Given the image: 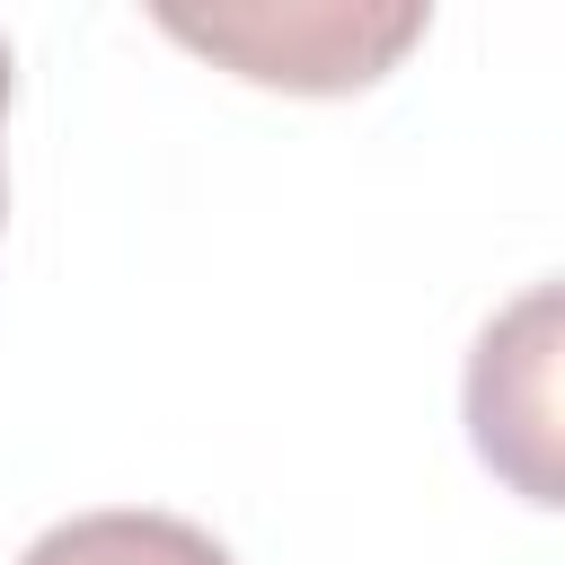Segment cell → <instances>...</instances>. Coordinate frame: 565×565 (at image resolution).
Returning <instances> with one entry per match:
<instances>
[{
	"mask_svg": "<svg viewBox=\"0 0 565 565\" xmlns=\"http://www.w3.org/2000/svg\"><path fill=\"white\" fill-rule=\"evenodd\" d=\"M424 9H362V0H247V9H159V35H177L185 53L256 79V88H291V97H353L371 79H388L415 44H424Z\"/></svg>",
	"mask_w": 565,
	"mask_h": 565,
	"instance_id": "6da1fadb",
	"label": "cell"
},
{
	"mask_svg": "<svg viewBox=\"0 0 565 565\" xmlns=\"http://www.w3.org/2000/svg\"><path fill=\"white\" fill-rule=\"evenodd\" d=\"M468 433L521 503H556V282L486 318L468 353Z\"/></svg>",
	"mask_w": 565,
	"mask_h": 565,
	"instance_id": "7a4b0ae2",
	"label": "cell"
},
{
	"mask_svg": "<svg viewBox=\"0 0 565 565\" xmlns=\"http://www.w3.org/2000/svg\"><path fill=\"white\" fill-rule=\"evenodd\" d=\"M18 565H230V547L203 530V521H177V512H71L53 521Z\"/></svg>",
	"mask_w": 565,
	"mask_h": 565,
	"instance_id": "3957f363",
	"label": "cell"
},
{
	"mask_svg": "<svg viewBox=\"0 0 565 565\" xmlns=\"http://www.w3.org/2000/svg\"><path fill=\"white\" fill-rule=\"evenodd\" d=\"M0 124H9V44H0ZM0 221H9V168H0Z\"/></svg>",
	"mask_w": 565,
	"mask_h": 565,
	"instance_id": "277c9868",
	"label": "cell"
}]
</instances>
